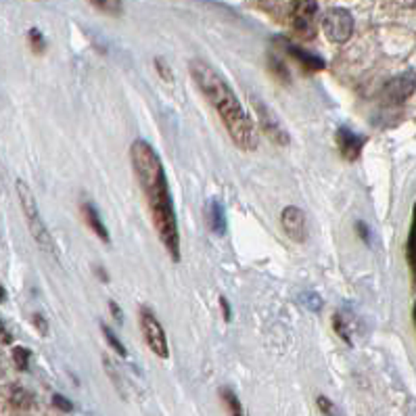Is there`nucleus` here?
Segmentation results:
<instances>
[{"mask_svg": "<svg viewBox=\"0 0 416 416\" xmlns=\"http://www.w3.org/2000/svg\"><path fill=\"white\" fill-rule=\"evenodd\" d=\"M220 305H222V311H224V320H226V323H230V318H233V311H230L228 299H226V297H220Z\"/></svg>", "mask_w": 416, "mask_h": 416, "instance_id": "obj_28", "label": "nucleus"}, {"mask_svg": "<svg viewBox=\"0 0 416 416\" xmlns=\"http://www.w3.org/2000/svg\"><path fill=\"white\" fill-rule=\"evenodd\" d=\"M268 69H270V73H272L280 84H289L291 75H289V67L284 65L282 59H278L276 55H270V57H268Z\"/></svg>", "mask_w": 416, "mask_h": 416, "instance_id": "obj_16", "label": "nucleus"}, {"mask_svg": "<svg viewBox=\"0 0 416 416\" xmlns=\"http://www.w3.org/2000/svg\"><path fill=\"white\" fill-rule=\"evenodd\" d=\"M17 195H19L21 210H24V216H26V222H28V228H30L34 241L38 243V247L44 253H51L53 257H57V245H55V241H53L42 216H40L36 197H34L32 188L26 184V180H17Z\"/></svg>", "mask_w": 416, "mask_h": 416, "instance_id": "obj_3", "label": "nucleus"}, {"mask_svg": "<svg viewBox=\"0 0 416 416\" xmlns=\"http://www.w3.org/2000/svg\"><path fill=\"white\" fill-rule=\"evenodd\" d=\"M414 323H416V303H414Z\"/></svg>", "mask_w": 416, "mask_h": 416, "instance_id": "obj_33", "label": "nucleus"}, {"mask_svg": "<svg viewBox=\"0 0 416 416\" xmlns=\"http://www.w3.org/2000/svg\"><path fill=\"white\" fill-rule=\"evenodd\" d=\"M207 226L210 230L218 237L226 235V212H224V205L218 199H210L207 201Z\"/></svg>", "mask_w": 416, "mask_h": 416, "instance_id": "obj_12", "label": "nucleus"}, {"mask_svg": "<svg viewBox=\"0 0 416 416\" xmlns=\"http://www.w3.org/2000/svg\"><path fill=\"white\" fill-rule=\"evenodd\" d=\"M109 309H111L114 318H116V320H118V323L122 325V323H124V311H122V307H120V305H118V303H116L114 299L109 301Z\"/></svg>", "mask_w": 416, "mask_h": 416, "instance_id": "obj_27", "label": "nucleus"}, {"mask_svg": "<svg viewBox=\"0 0 416 416\" xmlns=\"http://www.w3.org/2000/svg\"><path fill=\"white\" fill-rule=\"evenodd\" d=\"M94 272H96V276H100L102 282H109V276H107V272H105V268H102V266L94 268Z\"/></svg>", "mask_w": 416, "mask_h": 416, "instance_id": "obj_30", "label": "nucleus"}, {"mask_svg": "<svg viewBox=\"0 0 416 416\" xmlns=\"http://www.w3.org/2000/svg\"><path fill=\"white\" fill-rule=\"evenodd\" d=\"M356 230H358V235H360L362 241H368V228L364 226V222H358V224H356Z\"/></svg>", "mask_w": 416, "mask_h": 416, "instance_id": "obj_29", "label": "nucleus"}, {"mask_svg": "<svg viewBox=\"0 0 416 416\" xmlns=\"http://www.w3.org/2000/svg\"><path fill=\"white\" fill-rule=\"evenodd\" d=\"M53 404H55V406H57L59 410H63V412H71V410H73L71 401H69L67 397L59 395V393H55V395H53Z\"/></svg>", "mask_w": 416, "mask_h": 416, "instance_id": "obj_25", "label": "nucleus"}, {"mask_svg": "<svg viewBox=\"0 0 416 416\" xmlns=\"http://www.w3.org/2000/svg\"><path fill=\"white\" fill-rule=\"evenodd\" d=\"M406 7H412V9H416V3H406Z\"/></svg>", "mask_w": 416, "mask_h": 416, "instance_id": "obj_32", "label": "nucleus"}, {"mask_svg": "<svg viewBox=\"0 0 416 416\" xmlns=\"http://www.w3.org/2000/svg\"><path fill=\"white\" fill-rule=\"evenodd\" d=\"M276 42L280 44V48H282L287 55H291L295 61H299V65H303L305 69H309V71H323V69H325L327 63H325V59H320L318 55H311V53H307V51H303V48L291 44L287 38H276Z\"/></svg>", "mask_w": 416, "mask_h": 416, "instance_id": "obj_11", "label": "nucleus"}, {"mask_svg": "<svg viewBox=\"0 0 416 416\" xmlns=\"http://www.w3.org/2000/svg\"><path fill=\"white\" fill-rule=\"evenodd\" d=\"M26 399H30V395L24 391V389H13V404H17V406H28L30 401H26Z\"/></svg>", "mask_w": 416, "mask_h": 416, "instance_id": "obj_26", "label": "nucleus"}, {"mask_svg": "<svg viewBox=\"0 0 416 416\" xmlns=\"http://www.w3.org/2000/svg\"><path fill=\"white\" fill-rule=\"evenodd\" d=\"M92 7H96L98 11H105L109 15H122V11H124V3H120V0H109V3H92Z\"/></svg>", "mask_w": 416, "mask_h": 416, "instance_id": "obj_20", "label": "nucleus"}, {"mask_svg": "<svg viewBox=\"0 0 416 416\" xmlns=\"http://www.w3.org/2000/svg\"><path fill=\"white\" fill-rule=\"evenodd\" d=\"M190 75L197 84V88L203 92V96L210 100V105L218 111L228 136L233 143L243 151H255L257 149V130L243 109L241 100L230 90L226 80L205 61H190Z\"/></svg>", "mask_w": 416, "mask_h": 416, "instance_id": "obj_2", "label": "nucleus"}, {"mask_svg": "<svg viewBox=\"0 0 416 416\" xmlns=\"http://www.w3.org/2000/svg\"><path fill=\"white\" fill-rule=\"evenodd\" d=\"M155 67H157V71H159L161 80H165V82H174V73H172L170 65H168V63H165L161 57H157V59H155Z\"/></svg>", "mask_w": 416, "mask_h": 416, "instance_id": "obj_23", "label": "nucleus"}, {"mask_svg": "<svg viewBox=\"0 0 416 416\" xmlns=\"http://www.w3.org/2000/svg\"><path fill=\"white\" fill-rule=\"evenodd\" d=\"M100 331H102V335H105V339L109 341V345H111V347H114V350H116V352L122 356V358H126V356H128V352H126L124 343H122V341H120V339L114 335V331H111L107 325H100Z\"/></svg>", "mask_w": 416, "mask_h": 416, "instance_id": "obj_19", "label": "nucleus"}, {"mask_svg": "<svg viewBox=\"0 0 416 416\" xmlns=\"http://www.w3.org/2000/svg\"><path fill=\"white\" fill-rule=\"evenodd\" d=\"M141 331L145 337V343L149 345V350L157 356V358H168V339H165V331L159 325V320L155 318V314L151 309L143 307L141 309Z\"/></svg>", "mask_w": 416, "mask_h": 416, "instance_id": "obj_6", "label": "nucleus"}, {"mask_svg": "<svg viewBox=\"0 0 416 416\" xmlns=\"http://www.w3.org/2000/svg\"><path fill=\"white\" fill-rule=\"evenodd\" d=\"M323 32L335 44H343L354 34V17L347 9L333 7L323 15Z\"/></svg>", "mask_w": 416, "mask_h": 416, "instance_id": "obj_5", "label": "nucleus"}, {"mask_svg": "<svg viewBox=\"0 0 416 416\" xmlns=\"http://www.w3.org/2000/svg\"><path fill=\"white\" fill-rule=\"evenodd\" d=\"M280 224H282L284 235L291 241L303 243L307 239V220H305V214L299 210V207H295V205L284 207L282 214H280Z\"/></svg>", "mask_w": 416, "mask_h": 416, "instance_id": "obj_8", "label": "nucleus"}, {"mask_svg": "<svg viewBox=\"0 0 416 416\" xmlns=\"http://www.w3.org/2000/svg\"><path fill=\"white\" fill-rule=\"evenodd\" d=\"M335 143L339 147V153L343 159L347 161H358L360 159V153L366 145V136H360L356 134L354 130L350 128H339L335 132Z\"/></svg>", "mask_w": 416, "mask_h": 416, "instance_id": "obj_9", "label": "nucleus"}, {"mask_svg": "<svg viewBox=\"0 0 416 416\" xmlns=\"http://www.w3.org/2000/svg\"><path fill=\"white\" fill-rule=\"evenodd\" d=\"M132 170L138 178V184L147 197V205L153 218L159 241L168 249L174 262L180 260V233L172 192L168 186V176L157 151L147 141H136L130 147Z\"/></svg>", "mask_w": 416, "mask_h": 416, "instance_id": "obj_1", "label": "nucleus"}, {"mask_svg": "<svg viewBox=\"0 0 416 416\" xmlns=\"http://www.w3.org/2000/svg\"><path fill=\"white\" fill-rule=\"evenodd\" d=\"M82 216H84V220H86V224L92 228V233L102 241V243H111V237H109V230H107V226L102 224V220H100V216H98V212L94 210V205L92 203H84L82 205Z\"/></svg>", "mask_w": 416, "mask_h": 416, "instance_id": "obj_13", "label": "nucleus"}, {"mask_svg": "<svg viewBox=\"0 0 416 416\" xmlns=\"http://www.w3.org/2000/svg\"><path fill=\"white\" fill-rule=\"evenodd\" d=\"M253 107H255V114H257V120H260V128L266 132V136H268L274 145H278V147H287V145L291 143V138H289L287 130L280 126L278 118L272 114V109L266 107L264 102H260L257 98L253 100Z\"/></svg>", "mask_w": 416, "mask_h": 416, "instance_id": "obj_7", "label": "nucleus"}, {"mask_svg": "<svg viewBox=\"0 0 416 416\" xmlns=\"http://www.w3.org/2000/svg\"><path fill=\"white\" fill-rule=\"evenodd\" d=\"M220 397H222V404L226 408V412L230 416H245V410L241 406V399L237 397V393L230 389V387H222L220 389Z\"/></svg>", "mask_w": 416, "mask_h": 416, "instance_id": "obj_15", "label": "nucleus"}, {"mask_svg": "<svg viewBox=\"0 0 416 416\" xmlns=\"http://www.w3.org/2000/svg\"><path fill=\"white\" fill-rule=\"evenodd\" d=\"M412 280L416 284V205H414V216H412V226H410V237H408V247H406Z\"/></svg>", "mask_w": 416, "mask_h": 416, "instance_id": "obj_14", "label": "nucleus"}, {"mask_svg": "<svg viewBox=\"0 0 416 416\" xmlns=\"http://www.w3.org/2000/svg\"><path fill=\"white\" fill-rule=\"evenodd\" d=\"M3 343H5V345H9V343H11V331L7 329V325H5V323H3Z\"/></svg>", "mask_w": 416, "mask_h": 416, "instance_id": "obj_31", "label": "nucleus"}, {"mask_svg": "<svg viewBox=\"0 0 416 416\" xmlns=\"http://www.w3.org/2000/svg\"><path fill=\"white\" fill-rule=\"evenodd\" d=\"M333 327H335L337 335H339L343 341L352 343V331H350V325H345V323H343V314H337V316H333Z\"/></svg>", "mask_w": 416, "mask_h": 416, "instance_id": "obj_21", "label": "nucleus"}, {"mask_svg": "<svg viewBox=\"0 0 416 416\" xmlns=\"http://www.w3.org/2000/svg\"><path fill=\"white\" fill-rule=\"evenodd\" d=\"M318 13V5L316 3H291L289 5V15L287 21L291 26V30L295 32V36L303 42H309L316 38V26H314V17Z\"/></svg>", "mask_w": 416, "mask_h": 416, "instance_id": "obj_4", "label": "nucleus"}, {"mask_svg": "<svg viewBox=\"0 0 416 416\" xmlns=\"http://www.w3.org/2000/svg\"><path fill=\"white\" fill-rule=\"evenodd\" d=\"M30 360H32V352L28 347H21V345L13 347V362L21 372H26L30 368Z\"/></svg>", "mask_w": 416, "mask_h": 416, "instance_id": "obj_17", "label": "nucleus"}, {"mask_svg": "<svg viewBox=\"0 0 416 416\" xmlns=\"http://www.w3.org/2000/svg\"><path fill=\"white\" fill-rule=\"evenodd\" d=\"M316 406H318V410H320L325 416H337V408H335V404H333L327 395H318V397H316Z\"/></svg>", "mask_w": 416, "mask_h": 416, "instance_id": "obj_22", "label": "nucleus"}, {"mask_svg": "<svg viewBox=\"0 0 416 416\" xmlns=\"http://www.w3.org/2000/svg\"><path fill=\"white\" fill-rule=\"evenodd\" d=\"M32 325L36 327V331H38L42 337L48 335V323H46V318H44L42 314H32Z\"/></svg>", "mask_w": 416, "mask_h": 416, "instance_id": "obj_24", "label": "nucleus"}, {"mask_svg": "<svg viewBox=\"0 0 416 416\" xmlns=\"http://www.w3.org/2000/svg\"><path fill=\"white\" fill-rule=\"evenodd\" d=\"M416 88V75L414 73H404L393 78L391 82H387V86L383 88V96L391 105H397V102L406 100Z\"/></svg>", "mask_w": 416, "mask_h": 416, "instance_id": "obj_10", "label": "nucleus"}, {"mask_svg": "<svg viewBox=\"0 0 416 416\" xmlns=\"http://www.w3.org/2000/svg\"><path fill=\"white\" fill-rule=\"evenodd\" d=\"M28 42H30V46H32V51H34L36 55H42L44 48H46V40H44L42 32L36 30V28L28 32Z\"/></svg>", "mask_w": 416, "mask_h": 416, "instance_id": "obj_18", "label": "nucleus"}]
</instances>
